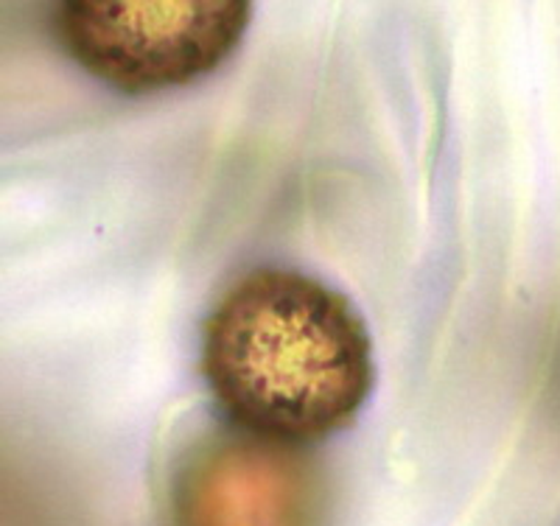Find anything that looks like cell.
I'll return each mask as SVG.
<instances>
[{"mask_svg":"<svg viewBox=\"0 0 560 526\" xmlns=\"http://www.w3.org/2000/svg\"><path fill=\"white\" fill-rule=\"evenodd\" d=\"M202 373L242 432L303 445L342 432L373 393V339L342 292L294 269H255L202 330Z\"/></svg>","mask_w":560,"mask_h":526,"instance_id":"cell-1","label":"cell"},{"mask_svg":"<svg viewBox=\"0 0 560 526\" xmlns=\"http://www.w3.org/2000/svg\"><path fill=\"white\" fill-rule=\"evenodd\" d=\"M253 20L244 0H65L54 28L88 73L124 93L185 87L236 51Z\"/></svg>","mask_w":560,"mask_h":526,"instance_id":"cell-2","label":"cell"},{"mask_svg":"<svg viewBox=\"0 0 560 526\" xmlns=\"http://www.w3.org/2000/svg\"><path fill=\"white\" fill-rule=\"evenodd\" d=\"M328 482L312 454L249 432L185 451L168 484V526H325Z\"/></svg>","mask_w":560,"mask_h":526,"instance_id":"cell-3","label":"cell"}]
</instances>
